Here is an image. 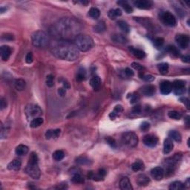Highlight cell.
<instances>
[{
  "mask_svg": "<svg viewBox=\"0 0 190 190\" xmlns=\"http://www.w3.org/2000/svg\"><path fill=\"white\" fill-rule=\"evenodd\" d=\"M14 86L17 91H22L25 88L26 83L23 79H17L14 82Z\"/></svg>",
  "mask_w": 190,
  "mask_h": 190,
  "instance_id": "obj_30",
  "label": "cell"
},
{
  "mask_svg": "<svg viewBox=\"0 0 190 190\" xmlns=\"http://www.w3.org/2000/svg\"><path fill=\"white\" fill-rule=\"evenodd\" d=\"M181 160V155L179 154H175L173 157H169L166 160V176L170 177L173 175L175 171L177 164Z\"/></svg>",
  "mask_w": 190,
  "mask_h": 190,
  "instance_id": "obj_6",
  "label": "cell"
},
{
  "mask_svg": "<svg viewBox=\"0 0 190 190\" xmlns=\"http://www.w3.org/2000/svg\"><path fill=\"white\" fill-rule=\"evenodd\" d=\"M131 67L132 68H134L135 70L140 71V72H143V70H144L145 68L143 66V65H141L140 64L138 63H131Z\"/></svg>",
  "mask_w": 190,
  "mask_h": 190,
  "instance_id": "obj_52",
  "label": "cell"
},
{
  "mask_svg": "<svg viewBox=\"0 0 190 190\" xmlns=\"http://www.w3.org/2000/svg\"><path fill=\"white\" fill-rule=\"evenodd\" d=\"M58 93H59V95L61 96V97H63V96L65 95V94H66V89H65V88H60L58 89Z\"/></svg>",
  "mask_w": 190,
  "mask_h": 190,
  "instance_id": "obj_59",
  "label": "cell"
},
{
  "mask_svg": "<svg viewBox=\"0 0 190 190\" xmlns=\"http://www.w3.org/2000/svg\"><path fill=\"white\" fill-rule=\"evenodd\" d=\"M175 41L179 47L182 49H186L189 44V37L188 35L177 34L175 37Z\"/></svg>",
  "mask_w": 190,
  "mask_h": 190,
  "instance_id": "obj_11",
  "label": "cell"
},
{
  "mask_svg": "<svg viewBox=\"0 0 190 190\" xmlns=\"http://www.w3.org/2000/svg\"><path fill=\"white\" fill-rule=\"evenodd\" d=\"M168 116L169 118L173 119V120H180V119H181V118H182V114L177 111H169Z\"/></svg>",
  "mask_w": 190,
  "mask_h": 190,
  "instance_id": "obj_43",
  "label": "cell"
},
{
  "mask_svg": "<svg viewBox=\"0 0 190 190\" xmlns=\"http://www.w3.org/2000/svg\"><path fill=\"white\" fill-rule=\"evenodd\" d=\"M63 87L65 88V89H68V88H70V84H69L68 82H67L66 80H63Z\"/></svg>",
  "mask_w": 190,
  "mask_h": 190,
  "instance_id": "obj_60",
  "label": "cell"
},
{
  "mask_svg": "<svg viewBox=\"0 0 190 190\" xmlns=\"http://www.w3.org/2000/svg\"><path fill=\"white\" fill-rule=\"evenodd\" d=\"M65 157V153L62 150L55 151L53 154V159L56 161H61Z\"/></svg>",
  "mask_w": 190,
  "mask_h": 190,
  "instance_id": "obj_42",
  "label": "cell"
},
{
  "mask_svg": "<svg viewBox=\"0 0 190 190\" xmlns=\"http://www.w3.org/2000/svg\"><path fill=\"white\" fill-rule=\"evenodd\" d=\"M122 143L129 147H135L138 143V138L132 131L125 132L122 136Z\"/></svg>",
  "mask_w": 190,
  "mask_h": 190,
  "instance_id": "obj_8",
  "label": "cell"
},
{
  "mask_svg": "<svg viewBox=\"0 0 190 190\" xmlns=\"http://www.w3.org/2000/svg\"><path fill=\"white\" fill-rule=\"evenodd\" d=\"M136 182L140 186H145L150 183V179L147 175L144 174H140L137 177Z\"/></svg>",
  "mask_w": 190,
  "mask_h": 190,
  "instance_id": "obj_18",
  "label": "cell"
},
{
  "mask_svg": "<svg viewBox=\"0 0 190 190\" xmlns=\"http://www.w3.org/2000/svg\"><path fill=\"white\" fill-rule=\"evenodd\" d=\"M123 111V108L121 105H118L114 107V109L109 114V118L111 120H115V118H117L118 117L120 116L121 114V113Z\"/></svg>",
  "mask_w": 190,
  "mask_h": 190,
  "instance_id": "obj_22",
  "label": "cell"
},
{
  "mask_svg": "<svg viewBox=\"0 0 190 190\" xmlns=\"http://www.w3.org/2000/svg\"><path fill=\"white\" fill-rule=\"evenodd\" d=\"M168 134L170 139L174 140L177 143H180L181 140H182V137H181L180 132H178L176 130H171L169 132Z\"/></svg>",
  "mask_w": 190,
  "mask_h": 190,
  "instance_id": "obj_27",
  "label": "cell"
},
{
  "mask_svg": "<svg viewBox=\"0 0 190 190\" xmlns=\"http://www.w3.org/2000/svg\"><path fill=\"white\" fill-rule=\"evenodd\" d=\"M88 15L94 19H97L100 16V11L98 8H91L88 11Z\"/></svg>",
  "mask_w": 190,
  "mask_h": 190,
  "instance_id": "obj_39",
  "label": "cell"
},
{
  "mask_svg": "<svg viewBox=\"0 0 190 190\" xmlns=\"http://www.w3.org/2000/svg\"><path fill=\"white\" fill-rule=\"evenodd\" d=\"M77 163L80 165H89L90 164V160L88 159L86 157H79L77 160Z\"/></svg>",
  "mask_w": 190,
  "mask_h": 190,
  "instance_id": "obj_46",
  "label": "cell"
},
{
  "mask_svg": "<svg viewBox=\"0 0 190 190\" xmlns=\"http://www.w3.org/2000/svg\"><path fill=\"white\" fill-rule=\"evenodd\" d=\"M72 181L74 184H83V183L85 182L84 180V177H83L79 173H78V172H76V173H74V175H73V176L72 177Z\"/></svg>",
  "mask_w": 190,
  "mask_h": 190,
  "instance_id": "obj_35",
  "label": "cell"
},
{
  "mask_svg": "<svg viewBox=\"0 0 190 190\" xmlns=\"http://www.w3.org/2000/svg\"><path fill=\"white\" fill-rule=\"evenodd\" d=\"M25 114L28 120L40 118L42 114V111L39 106L35 104H29L25 108Z\"/></svg>",
  "mask_w": 190,
  "mask_h": 190,
  "instance_id": "obj_7",
  "label": "cell"
},
{
  "mask_svg": "<svg viewBox=\"0 0 190 190\" xmlns=\"http://www.w3.org/2000/svg\"><path fill=\"white\" fill-rule=\"evenodd\" d=\"M160 20L166 25L174 27L176 25L177 20L175 16L169 11H163L159 14Z\"/></svg>",
  "mask_w": 190,
  "mask_h": 190,
  "instance_id": "obj_9",
  "label": "cell"
},
{
  "mask_svg": "<svg viewBox=\"0 0 190 190\" xmlns=\"http://www.w3.org/2000/svg\"><path fill=\"white\" fill-rule=\"evenodd\" d=\"M86 77V69L83 67L78 69V72L77 73V80L78 82H82L85 80Z\"/></svg>",
  "mask_w": 190,
  "mask_h": 190,
  "instance_id": "obj_37",
  "label": "cell"
},
{
  "mask_svg": "<svg viewBox=\"0 0 190 190\" xmlns=\"http://www.w3.org/2000/svg\"><path fill=\"white\" fill-rule=\"evenodd\" d=\"M12 50L11 48L8 45H2L0 48V54H1L2 60L4 61H7L10 58L11 55Z\"/></svg>",
  "mask_w": 190,
  "mask_h": 190,
  "instance_id": "obj_16",
  "label": "cell"
},
{
  "mask_svg": "<svg viewBox=\"0 0 190 190\" xmlns=\"http://www.w3.org/2000/svg\"><path fill=\"white\" fill-rule=\"evenodd\" d=\"M134 5L139 9L148 10L153 6V2L150 0H137L134 2Z\"/></svg>",
  "mask_w": 190,
  "mask_h": 190,
  "instance_id": "obj_13",
  "label": "cell"
},
{
  "mask_svg": "<svg viewBox=\"0 0 190 190\" xmlns=\"http://www.w3.org/2000/svg\"><path fill=\"white\" fill-rule=\"evenodd\" d=\"M38 162L39 158L36 152H31L29 160H28V165L25 168V172L31 178L35 179V180H38L41 175Z\"/></svg>",
  "mask_w": 190,
  "mask_h": 190,
  "instance_id": "obj_3",
  "label": "cell"
},
{
  "mask_svg": "<svg viewBox=\"0 0 190 190\" xmlns=\"http://www.w3.org/2000/svg\"><path fill=\"white\" fill-rule=\"evenodd\" d=\"M165 172L163 170V169L161 166H157V167H154L152 169L151 171V175L153 177L155 180H161L164 177Z\"/></svg>",
  "mask_w": 190,
  "mask_h": 190,
  "instance_id": "obj_14",
  "label": "cell"
},
{
  "mask_svg": "<svg viewBox=\"0 0 190 190\" xmlns=\"http://www.w3.org/2000/svg\"><path fill=\"white\" fill-rule=\"evenodd\" d=\"M142 109H141V106H140V105H137V106H134V107L132 108V110H131V111H132L133 114H140L141 112Z\"/></svg>",
  "mask_w": 190,
  "mask_h": 190,
  "instance_id": "obj_55",
  "label": "cell"
},
{
  "mask_svg": "<svg viewBox=\"0 0 190 190\" xmlns=\"http://www.w3.org/2000/svg\"><path fill=\"white\" fill-rule=\"evenodd\" d=\"M139 76L140 77V79H143V80L145 81V82H149V83H151V82L154 81V76L152 75H150V74H144L143 73V72H140V74H139Z\"/></svg>",
  "mask_w": 190,
  "mask_h": 190,
  "instance_id": "obj_44",
  "label": "cell"
},
{
  "mask_svg": "<svg viewBox=\"0 0 190 190\" xmlns=\"http://www.w3.org/2000/svg\"><path fill=\"white\" fill-rule=\"evenodd\" d=\"M160 91L163 95H169L172 91V83L168 80L161 82V85H160Z\"/></svg>",
  "mask_w": 190,
  "mask_h": 190,
  "instance_id": "obj_15",
  "label": "cell"
},
{
  "mask_svg": "<svg viewBox=\"0 0 190 190\" xmlns=\"http://www.w3.org/2000/svg\"><path fill=\"white\" fill-rule=\"evenodd\" d=\"M144 163L140 160H138V161H136L135 162L131 164V169L134 172L141 171V170L144 169Z\"/></svg>",
  "mask_w": 190,
  "mask_h": 190,
  "instance_id": "obj_28",
  "label": "cell"
},
{
  "mask_svg": "<svg viewBox=\"0 0 190 190\" xmlns=\"http://www.w3.org/2000/svg\"><path fill=\"white\" fill-rule=\"evenodd\" d=\"M106 25L103 21H100L94 26V31L97 33H103L106 31Z\"/></svg>",
  "mask_w": 190,
  "mask_h": 190,
  "instance_id": "obj_34",
  "label": "cell"
},
{
  "mask_svg": "<svg viewBox=\"0 0 190 190\" xmlns=\"http://www.w3.org/2000/svg\"><path fill=\"white\" fill-rule=\"evenodd\" d=\"M169 189L171 190H181L185 189V184L181 183L180 181H175L172 183L169 186Z\"/></svg>",
  "mask_w": 190,
  "mask_h": 190,
  "instance_id": "obj_33",
  "label": "cell"
},
{
  "mask_svg": "<svg viewBox=\"0 0 190 190\" xmlns=\"http://www.w3.org/2000/svg\"><path fill=\"white\" fill-rule=\"evenodd\" d=\"M143 142L146 146L152 148V147H155L157 145V143H158V138L152 134H147L143 138Z\"/></svg>",
  "mask_w": 190,
  "mask_h": 190,
  "instance_id": "obj_12",
  "label": "cell"
},
{
  "mask_svg": "<svg viewBox=\"0 0 190 190\" xmlns=\"http://www.w3.org/2000/svg\"><path fill=\"white\" fill-rule=\"evenodd\" d=\"M181 60L183 62L186 63H189L190 62V56L189 55H184V56H181Z\"/></svg>",
  "mask_w": 190,
  "mask_h": 190,
  "instance_id": "obj_58",
  "label": "cell"
},
{
  "mask_svg": "<svg viewBox=\"0 0 190 190\" xmlns=\"http://www.w3.org/2000/svg\"><path fill=\"white\" fill-rule=\"evenodd\" d=\"M129 48L131 54L134 55L136 58H138V59L142 60L145 57V53L143 50H140V49L138 48H134V47H131V46L129 47Z\"/></svg>",
  "mask_w": 190,
  "mask_h": 190,
  "instance_id": "obj_23",
  "label": "cell"
},
{
  "mask_svg": "<svg viewBox=\"0 0 190 190\" xmlns=\"http://www.w3.org/2000/svg\"><path fill=\"white\" fill-rule=\"evenodd\" d=\"M111 39L114 42H118V43L120 44L126 43L128 41L127 37L125 35L121 34V33H116V34L112 35Z\"/></svg>",
  "mask_w": 190,
  "mask_h": 190,
  "instance_id": "obj_25",
  "label": "cell"
},
{
  "mask_svg": "<svg viewBox=\"0 0 190 190\" xmlns=\"http://www.w3.org/2000/svg\"><path fill=\"white\" fill-rule=\"evenodd\" d=\"M0 107H1V110H3L7 107V100L3 97H2L0 100Z\"/></svg>",
  "mask_w": 190,
  "mask_h": 190,
  "instance_id": "obj_57",
  "label": "cell"
},
{
  "mask_svg": "<svg viewBox=\"0 0 190 190\" xmlns=\"http://www.w3.org/2000/svg\"><path fill=\"white\" fill-rule=\"evenodd\" d=\"M54 76L51 75V74H50V75H48L47 78H46V84H47V86L48 87L54 86Z\"/></svg>",
  "mask_w": 190,
  "mask_h": 190,
  "instance_id": "obj_48",
  "label": "cell"
},
{
  "mask_svg": "<svg viewBox=\"0 0 190 190\" xmlns=\"http://www.w3.org/2000/svg\"><path fill=\"white\" fill-rule=\"evenodd\" d=\"M21 166H22V161L19 159H15L8 163V169L10 171H19Z\"/></svg>",
  "mask_w": 190,
  "mask_h": 190,
  "instance_id": "obj_19",
  "label": "cell"
},
{
  "mask_svg": "<svg viewBox=\"0 0 190 190\" xmlns=\"http://www.w3.org/2000/svg\"><path fill=\"white\" fill-rule=\"evenodd\" d=\"M118 27L120 28V30H122L124 33H129L130 31V28H129V25L127 24L126 22L122 20H120L118 22Z\"/></svg>",
  "mask_w": 190,
  "mask_h": 190,
  "instance_id": "obj_38",
  "label": "cell"
},
{
  "mask_svg": "<svg viewBox=\"0 0 190 190\" xmlns=\"http://www.w3.org/2000/svg\"><path fill=\"white\" fill-rule=\"evenodd\" d=\"M43 123V118H37L33 119L30 122V126L31 128H37L40 126Z\"/></svg>",
  "mask_w": 190,
  "mask_h": 190,
  "instance_id": "obj_40",
  "label": "cell"
},
{
  "mask_svg": "<svg viewBox=\"0 0 190 190\" xmlns=\"http://www.w3.org/2000/svg\"><path fill=\"white\" fill-rule=\"evenodd\" d=\"M74 42L78 50L81 51H89L95 45L93 39L87 34H79L74 39Z\"/></svg>",
  "mask_w": 190,
  "mask_h": 190,
  "instance_id": "obj_4",
  "label": "cell"
},
{
  "mask_svg": "<svg viewBox=\"0 0 190 190\" xmlns=\"http://www.w3.org/2000/svg\"><path fill=\"white\" fill-rule=\"evenodd\" d=\"M33 54H32V53L31 52L28 53L27 55H26V56H25L26 63L30 64V63H31L32 62H33Z\"/></svg>",
  "mask_w": 190,
  "mask_h": 190,
  "instance_id": "obj_54",
  "label": "cell"
},
{
  "mask_svg": "<svg viewBox=\"0 0 190 190\" xmlns=\"http://www.w3.org/2000/svg\"><path fill=\"white\" fill-rule=\"evenodd\" d=\"M79 2L81 3V4L83 5H87L88 4V3H89V2L86 1V0H83V1H80V2Z\"/></svg>",
  "mask_w": 190,
  "mask_h": 190,
  "instance_id": "obj_61",
  "label": "cell"
},
{
  "mask_svg": "<svg viewBox=\"0 0 190 190\" xmlns=\"http://www.w3.org/2000/svg\"><path fill=\"white\" fill-rule=\"evenodd\" d=\"M82 25L73 18H63L55 23L51 29V33L61 40H74L79 34Z\"/></svg>",
  "mask_w": 190,
  "mask_h": 190,
  "instance_id": "obj_1",
  "label": "cell"
},
{
  "mask_svg": "<svg viewBox=\"0 0 190 190\" xmlns=\"http://www.w3.org/2000/svg\"><path fill=\"white\" fill-rule=\"evenodd\" d=\"M140 91H141V92L143 93V95H144L145 96L152 97V96H153L154 93H155L156 89L155 87H154L153 85H146V86L142 87Z\"/></svg>",
  "mask_w": 190,
  "mask_h": 190,
  "instance_id": "obj_17",
  "label": "cell"
},
{
  "mask_svg": "<svg viewBox=\"0 0 190 190\" xmlns=\"http://www.w3.org/2000/svg\"><path fill=\"white\" fill-rule=\"evenodd\" d=\"M32 43L37 48H46L49 45L48 36L45 32L37 31L32 34Z\"/></svg>",
  "mask_w": 190,
  "mask_h": 190,
  "instance_id": "obj_5",
  "label": "cell"
},
{
  "mask_svg": "<svg viewBox=\"0 0 190 190\" xmlns=\"http://www.w3.org/2000/svg\"><path fill=\"white\" fill-rule=\"evenodd\" d=\"M164 44V40L162 37H157L154 40V45L157 49H161Z\"/></svg>",
  "mask_w": 190,
  "mask_h": 190,
  "instance_id": "obj_45",
  "label": "cell"
},
{
  "mask_svg": "<svg viewBox=\"0 0 190 190\" xmlns=\"http://www.w3.org/2000/svg\"><path fill=\"white\" fill-rule=\"evenodd\" d=\"M122 15V10L120 8H116V9H111L109 11L108 16H109V19L111 20H114L117 18V17H120Z\"/></svg>",
  "mask_w": 190,
  "mask_h": 190,
  "instance_id": "obj_31",
  "label": "cell"
},
{
  "mask_svg": "<svg viewBox=\"0 0 190 190\" xmlns=\"http://www.w3.org/2000/svg\"><path fill=\"white\" fill-rule=\"evenodd\" d=\"M28 147L25 145H19L16 148L15 152L17 155L19 156H22V155H25L28 152Z\"/></svg>",
  "mask_w": 190,
  "mask_h": 190,
  "instance_id": "obj_29",
  "label": "cell"
},
{
  "mask_svg": "<svg viewBox=\"0 0 190 190\" xmlns=\"http://www.w3.org/2000/svg\"><path fill=\"white\" fill-rule=\"evenodd\" d=\"M173 147L174 144L172 139H170L169 138L165 139L164 143H163V153L165 154H169L173 149Z\"/></svg>",
  "mask_w": 190,
  "mask_h": 190,
  "instance_id": "obj_20",
  "label": "cell"
},
{
  "mask_svg": "<svg viewBox=\"0 0 190 190\" xmlns=\"http://www.w3.org/2000/svg\"><path fill=\"white\" fill-rule=\"evenodd\" d=\"M129 100H130L131 104H136L140 100V96L136 93L131 94L130 99H129Z\"/></svg>",
  "mask_w": 190,
  "mask_h": 190,
  "instance_id": "obj_47",
  "label": "cell"
},
{
  "mask_svg": "<svg viewBox=\"0 0 190 190\" xmlns=\"http://www.w3.org/2000/svg\"><path fill=\"white\" fill-rule=\"evenodd\" d=\"M51 51L56 58L66 61H74L79 57V50L70 41L56 40L51 45Z\"/></svg>",
  "mask_w": 190,
  "mask_h": 190,
  "instance_id": "obj_2",
  "label": "cell"
},
{
  "mask_svg": "<svg viewBox=\"0 0 190 190\" xmlns=\"http://www.w3.org/2000/svg\"><path fill=\"white\" fill-rule=\"evenodd\" d=\"M150 123L149 122L144 121L143 122L141 123V125H140V130L142 131H149V129H150Z\"/></svg>",
  "mask_w": 190,
  "mask_h": 190,
  "instance_id": "obj_50",
  "label": "cell"
},
{
  "mask_svg": "<svg viewBox=\"0 0 190 190\" xmlns=\"http://www.w3.org/2000/svg\"><path fill=\"white\" fill-rule=\"evenodd\" d=\"M157 68H158L159 72L163 75H165L168 73L169 71V65L166 63H162L157 65Z\"/></svg>",
  "mask_w": 190,
  "mask_h": 190,
  "instance_id": "obj_41",
  "label": "cell"
},
{
  "mask_svg": "<svg viewBox=\"0 0 190 190\" xmlns=\"http://www.w3.org/2000/svg\"><path fill=\"white\" fill-rule=\"evenodd\" d=\"M180 101L182 102L184 104H185V106L188 109H189V100L187 97H180Z\"/></svg>",
  "mask_w": 190,
  "mask_h": 190,
  "instance_id": "obj_56",
  "label": "cell"
},
{
  "mask_svg": "<svg viewBox=\"0 0 190 190\" xmlns=\"http://www.w3.org/2000/svg\"><path fill=\"white\" fill-rule=\"evenodd\" d=\"M106 140L110 146H111L112 148H116L117 143H116V141H115V140L114 139V138H111V137H108V138H106Z\"/></svg>",
  "mask_w": 190,
  "mask_h": 190,
  "instance_id": "obj_49",
  "label": "cell"
},
{
  "mask_svg": "<svg viewBox=\"0 0 190 190\" xmlns=\"http://www.w3.org/2000/svg\"><path fill=\"white\" fill-rule=\"evenodd\" d=\"M118 5L121 6L123 8L124 10L128 14H131L133 12V8L129 4V2L126 1H118Z\"/></svg>",
  "mask_w": 190,
  "mask_h": 190,
  "instance_id": "obj_32",
  "label": "cell"
},
{
  "mask_svg": "<svg viewBox=\"0 0 190 190\" xmlns=\"http://www.w3.org/2000/svg\"><path fill=\"white\" fill-rule=\"evenodd\" d=\"M186 82L180 79L175 80L172 83V90L176 95H182L186 92Z\"/></svg>",
  "mask_w": 190,
  "mask_h": 190,
  "instance_id": "obj_10",
  "label": "cell"
},
{
  "mask_svg": "<svg viewBox=\"0 0 190 190\" xmlns=\"http://www.w3.org/2000/svg\"><path fill=\"white\" fill-rule=\"evenodd\" d=\"M97 175H98V176L102 179V180H103L105 176L106 175V171L104 169H100L98 170V172H97Z\"/></svg>",
  "mask_w": 190,
  "mask_h": 190,
  "instance_id": "obj_53",
  "label": "cell"
},
{
  "mask_svg": "<svg viewBox=\"0 0 190 190\" xmlns=\"http://www.w3.org/2000/svg\"><path fill=\"white\" fill-rule=\"evenodd\" d=\"M120 189L122 190H132L133 187L131 186V181L127 177H124L120 181Z\"/></svg>",
  "mask_w": 190,
  "mask_h": 190,
  "instance_id": "obj_21",
  "label": "cell"
},
{
  "mask_svg": "<svg viewBox=\"0 0 190 190\" xmlns=\"http://www.w3.org/2000/svg\"><path fill=\"white\" fill-rule=\"evenodd\" d=\"M166 51L169 53V54H171L172 56H175V57H178V56H180V51H179L178 49L174 45H168L167 47H166Z\"/></svg>",
  "mask_w": 190,
  "mask_h": 190,
  "instance_id": "obj_36",
  "label": "cell"
},
{
  "mask_svg": "<svg viewBox=\"0 0 190 190\" xmlns=\"http://www.w3.org/2000/svg\"><path fill=\"white\" fill-rule=\"evenodd\" d=\"M90 85L95 90H98L101 86V79L98 76H95L90 79Z\"/></svg>",
  "mask_w": 190,
  "mask_h": 190,
  "instance_id": "obj_26",
  "label": "cell"
},
{
  "mask_svg": "<svg viewBox=\"0 0 190 190\" xmlns=\"http://www.w3.org/2000/svg\"><path fill=\"white\" fill-rule=\"evenodd\" d=\"M61 130L59 129H49L45 132L46 139L50 140L51 138H57L60 136Z\"/></svg>",
  "mask_w": 190,
  "mask_h": 190,
  "instance_id": "obj_24",
  "label": "cell"
},
{
  "mask_svg": "<svg viewBox=\"0 0 190 190\" xmlns=\"http://www.w3.org/2000/svg\"><path fill=\"white\" fill-rule=\"evenodd\" d=\"M123 74H124V75L127 77H131L134 75V72H133V71L129 68H126L124 69Z\"/></svg>",
  "mask_w": 190,
  "mask_h": 190,
  "instance_id": "obj_51",
  "label": "cell"
}]
</instances>
